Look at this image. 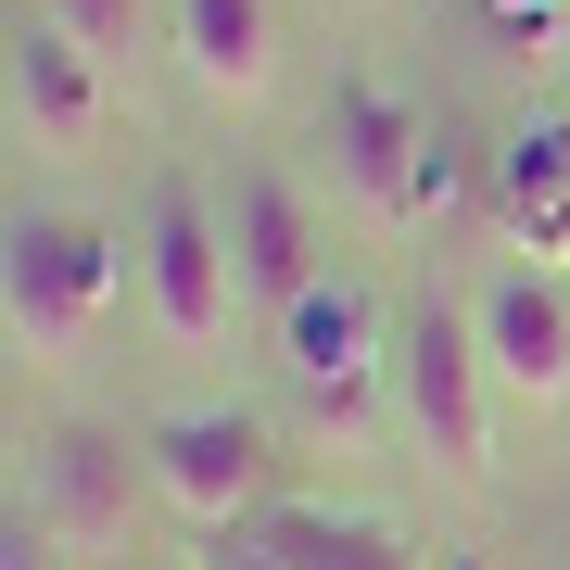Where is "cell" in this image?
Listing matches in <instances>:
<instances>
[{
  "mask_svg": "<svg viewBox=\"0 0 570 570\" xmlns=\"http://www.w3.org/2000/svg\"><path fill=\"white\" fill-rule=\"evenodd\" d=\"M494 26H508L520 51H546V39H570V0H482Z\"/></svg>",
  "mask_w": 570,
  "mask_h": 570,
  "instance_id": "obj_15",
  "label": "cell"
},
{
  "mask_svg": "<svg viewBox=\"0 0 570 570\" xmlns=\"http://www.w3.org/2000/svg\"><path fill=\"white\" fill-rule=\"evenodd\" d=\"M469 330H482V367L508 406H570V279L558 266H494L482 292H469Z\"/></svg>",
  "mask_w": 570,
  "mask_h": 570,
  "instance_id": "obj_7",
  "label": "cell"
},
{
  "mask_svg": "<svg viewBox=\"0 0 570 570\" xmlns=\"http://www.w3.org/2000/svg\"><path fill=\"white\" fill-rule=\"evenodd\" d=\"M165 51H178V77L204 89V102L254 115L266 89H279V13L266 0H165Z\"/></svg>",
  "mask_w": 570,
  "mask_h": 570,
  "instance_id": "obj_12",
  "label": "cell"
},
{
  "mask_svg": "<svg viewBox=\"0 0 570 570\" xmlns=\"http://www.w3.org/2000/svg\"><path fill=\"white\" fill-rule=\"evenodd\" d=\"M13 508L51 532L77 570H102V558H140V520L165 508L153 494V456H140V431H115V419H51L39 444H26V482H13Z\"/></svg>",
  "mask_w": 570,
  "mask_h": 570,
  "instance_id": "obj_2",
  "label": "cell"
},
{
  "mask_svg": "<svg viewBox=\"0 0 570 570\" xmlns=\"http://www.w3.org/2000/svg\"><path fill=\"white\" fill-rule=\"evenodd\" d=\"M140 456H153L165 520H190L204 546H228V532L266 520V469H279V444H266L254 406H165V419H140Z\"/></svg>",
  "mask_w": 570,
  "mask_h": 570,
  "instance_id": "obj_5",
  "label": "cell"
},
{
  "mask_svg": "<svg viewBox=\"0 0 570 570\" xmlns=\"http://www.w3.org/2000/svg\"><path fill=\"white\" fill-rule=\"evenodd\" d=\"M494 367H482V330H469V292H419L393 317V419L406 444L444 469V482H482L494 469Z\"/></svg>",
  "mask_w": 570,
  "mask_h": 570,
  "instance_id": "obj_3",
  "label": "cell"
},
{
  "mask_svg": "<svg viewBox=\"0 0 570 570\" xmlns=\"http://www.w3.org/2000/svg\"><path fill=\"white\" fill-rule=\"evenodd\" d=\"M279 367H292V393H305V406H330V419H367V393L393 381V330H381V305H367L343 266H330L305 305L279 317Z\"/></svg>",
  "mask_w": 570,
  "mask_h": 570,
  "instance_id": "obj_9",
  "label": "cell"
},
{
  "mask_svg": "<svg viewBox=\"0 0 570 570\" xmlns=\"http://www.w3.org/2000/svg\"><path fill=\"white\" fill-rule=\"evenodd\" d=\"M127 254L102 216L77 204H26L13 228H0V330H13L26 367H89L102 355V330L127 305Z\"/></svg>",
  "mask_w": 570,
  "mask_h": 570,
  "instance_id": "obj_1",
  "label": "cell"
},
{
  "mask_svg": "<svg viewBox=\"0 0 570 570\" xmlns=\"http://www.w3.org/2000/svg\"><path fill=\"white\" fill-rule=\"evenodd\" d=\"M0 570H77V558H63V546H51V532H39V520H26V508H13V520H0Z\"/></svg>",
  "mask_w": 570,
  "mask_h": 570,
  "instance_id": "obj_16",
  "label": "cell"
},
{
  "mask_svg": "<svg viewBox=\"0 0 570 570\" xmlns=\"http://www.w3.org/2000/svg\"><path fill=\"white\" fill-rule=\"evenodd\" d=\"M482 228L508 242V266H570V115H546V102H532L508 140H494Z\"/></svg>",
  "mask_w": 570,
  "mask_h": 570,
  "instance_id": "obj_11",
  "label": "cell"
},
{
  "mask_svg": "<svg viewBox=\"0 0 570 570\" xmlns=\"http://www.w3.org/2000/svg\"><path fill=\"white\" fill-rule=\"evenodd\" d=\"M228 254H242V305H254L266 330L330 279V266H317V254H330V242H317V204L279 178V165H242V178H228Z\"/></svg>",
  "mask_w": 570,
  "mask_h": 570,
  "instance_id": "obj_10",
  "label": "cell"
},
{
  "mask_svg": "<svg viewBox=\"0 0 570 570\" xmlns=\"http://www.w3.org/2000/svg\"><path fill=\"white\" fill-rule=\"evenodd\" d=\"M444 570H482V558H444Z\"/></svg>",
  "mask_w": 570,
  "mask_h": 570,
  "instance_id": "obj_17",
  "label": "cell"
},
{
  "mask_svg": "<svg viewBox=\"0 0 570 570\" xmlns=\"http://www.w3.org/2000/svg\"><path fill=\"white\" fill-rule=\"evenodd\" d=\"M216 570H419V546L381 532V520H355V508H292V520L228 532Z\"/></svg>",
  "mask_w": 570,
  "mask_h": 570,
  "instance_id": "obj_13",
  "label": "cell"
},
{
  "mask_svg": "<svg viewBox=\"0 0 570 570\" xmlns=\"http://www.w3.org/2000/svg\"><path fill=\"white\" fill-rule=\"evenodd\" d=\"M13 140L26 153H51V165H89L115 140V63H89L63 26L39 13V26H13Z\"/></svg>",
  "mask_w": 570,
  "mask_h": 570,
  "instance_id": "obj_8",
  "label": "cell"
},
{
  "mask_svg": "<svg viewBox=\"0 0 570 570\" xmlns=\"http://www.w3.org/2000/svg\"><path fill=\"white\" fill-rule=\"evenodd\" d=\"M39 13H51L89 63H115V77H127V63H140V39L165 26V0H39Z\"/></svg>",
  "mask_w": 570,
  "mask_h": 570,
  "instance_id": "obj_14",
  "label": "cell"
},
{
  "mask_svg": "<svg viewBox=\"0 0 570 570\" xmlns=\"http://www.w3.org/2000/svg\"><path fill=\"white\" fill-rule=\"evenodd\" d=\"M419 140H431V115H419L393 77H343V89H330V115H317L330 190H343L367 228H393V242H406V178H419Z\"/></svg>",
  "mask_w": 570,
  "mask_h": 570,
  "instance_id": "obj_6",
  "label": "cell"
},
{
  "mask_svg": "<svg viewBox=\"0 0 570 570\" xmlns=\"http://www.w3.org/2000/svg\"><path fill=\"white\" fill-rule=\"evenodd\" d=\"M140 305L178 355H216L228 330H242V254H228V204L204 178H153L140 204Z\"/></svg>",
  "mask_w": 570,
  "mask_h": 570,
  "instance_id": "obj_4",
  "label": "cell"
}]
</instances>
